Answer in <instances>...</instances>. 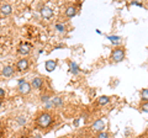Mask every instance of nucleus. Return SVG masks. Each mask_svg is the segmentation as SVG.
I'll list each match as a JSON object with an SVG mask.
<instances>
[{"label":"nucleus","mask_w":148,"mask_h":138,"mask_svg":"<svg viewBox=\"0 0 148 138\" xmlns=\"http://www.w3.org/2000/svg\"><path fill=\"white\" fill-rule=\"evenodd\" d=\"M53 121H54V117L47 111L40 113L38 116H37V118H36L37 126H40L41 128H48L53 123Z\"/></svg>","instance_id":"obj_1"},{"label":"nucleus","mask_w":148,"mask_h":138,"mask_svg":"<svg viewBox=\"0 0 148 138\" xmlns=\"http://www.w3.org/2000/svg\"><path fill=\"white\" fill-rule=\"evenodd\" d=\"M40 12H41V15H42L43 19H47V20L53 16V10L51 8H48V6H42L41 8V10H40Z\"/></svg>","instance_id":"obj_9"},{"label":"nucleus","mask_w":148,"mask_h":138,"mask_svg":"<svg viewBox=\"0 0 148 138\" xmlns=\"http://www.w3.org/2000/svg\"><path fill=\"white\" fill-rule=\"evenodd\" d=\"M64 15H66L68 19H72V17H74L77 15V9L75 6H68L66 10H64Z\"/></svg>","instance_id":"obj_13"},{"label":"nucleus","mask_w":148,"mask_h":138,"mask_svg":"<svg viewBox=\"0 0 148 138\" xmlns=\"http://www.w3.org/2000/svg\"><path fill=\"white\" fill-rule=\"evenodd\" d=\"M51 94H48V93H46V94H42L41 95V101L42 102H48V101H51Z\"/></svg>","instance_id":"obj_18"},{"label":"nucleus","mask_w":148,"mask_h":138,"mask_svg":"<svg viewBox=\"0 0 148 138\" xmlns=\"http://www.w3.org/2000/svg\"><path fill=\"white\" fill-rule=\"evenodd\" d=\"M14 73H15V68H14L12 66H5L3 68V70H1V74L3 77H5V78H10L14 75Z\"/></svg>","instance_id":"obj_11"},{"label":"nucleus","mask_w":148,"mask_h":138,"mask_svg":"<svg viewBox=\"0 0 148 138\" xmlns=\"http://www.w3.org/2000/svg\"><path fill=\"white\" fill-rule=\"evenodd\" d=\"M96 138H110V135H109V132L103 131L100 133H96Z\"/></svg>","instance_id":"obj_19"},{"label":"nucleus","mask_w":148,"mask_h":138,"mask_svg":"<svg viewBox=\"0 0 148 138\" xmlns=\"http://www.w3.org/2000/svg\"><path fill=\"white\" fill-rule=\"evenodd\" d=\"M0 14L5 17L10 16L12 14V6L10 5V4H3V5L0 6Z\"/></svg>","instance_id":"obj_8"},{"label":"nucleus","mask_w":148,"mask_h":138,"mask_svg":"<svg viewBox=\"0 0 148 138\" xmlns=\"http://www.w3.org/2000/svg\"><path fill=\"white\" fill-rule=\"evenodd\" d=\"M125 57H126V49L123 47H116L111 52V61L114 63H120L122 62Z\"/></svg>","instance_id":"obj_2"},{"label":"nucleus","mask_w":148,"mask_h":138,"mask_svg":"<svg viewBox=\"0 0 148 138\" xmlns=\"http://www.w3.org/2000/svg\"><path fill=\"white\" fill-rule=\"evenodd\" d=\"M109 102H110V98L106 95L100 96V98H98V100H96V104H98L99 106H105V105H108Z\"/></svg>","instance_id":"obj_14"},{"label":"nucleus","mask_w":148,"mask_h":138,"mask_svg":"<svg viewBox=\"0 0 148 138\" xmlns=\"http://www.w3.org/2000/svg\"><path fill=\"white\" fill-rule=\"evenodd\" d=\"M68 67H69V72L72 73V74H74V75H77L78 73H79V66L75 63V62H73V61H69L68 62Z\"/></svg>","instance_id":"obj_12"},{"label":"nucleus","mask_w":148,"mask_h":138,"mask_svg":"<svg viewBox=\"0 0 148 138\" xmlns=\"http://www.w3.org/2000/svg\"><path fill=\"white\" fill-rule=\"evenodd\" d=\"M30 84L32 86V89L40 90V89H42V86H43V79L42 78H40V77H35L34 79L31 80Z\"/></svg>","instance_id":"obj_7"},{"label":"nucleus","mask_w":148,"mask_h":138,"mask_svg":"<svg viewBox=\"0 0 148 138\" xmlns=\"http://www.w3.org/2000/svg\"><path fill=\"white\" fill-rule=\"evenodd\" d=\"M51 102H52L53 106H61L63 104V99L61 96H54L53 99H51Z\"/></svg>","instance_id":"obj_15"},{"label":"nucleus","mask_w":148,"mask_h":138,"mask_svg":"<svg viewBox=\"0 0 148 138\" xmlns=\"http://www.w3.org/2000/svg\"><path fill=\"white\" fill-rule=\"evenodd\" d=\"M17 123H18V125H25V123H26V118L25 117H18L17 118Z\"/></svg>","instance_id":"obj_22"},{"label":"nucleus","mask_w":148,"mask_h":138,"mask_svg":"<svg viewBox=\"0 0 148 138\" xmlns=\"http://www.w3.org/2000/svg\"><path fill=\"white\" fill-rule=\"evenodd\" d=\"M90 130H91L92 132H96V133L103 132V131L105 130V121H104L103 118L96 120V121H94V123H92V125H91Z\"/></svg>","instance_id":"obj_5"},{"label":"nucleus","mask_w":148,"mask_h":138,"mask_svg":"<svg viewBox=\"0 0 148 138\" xmlns=\"http://www.w3.org/2000/svg\"><path fill=\"white\" fill-rule=\"evenodd\" d=\"M54 29H56V31H58L59 33H66L67 32V26L64 24H56Z\"/></svg>","instance_id":"obj_16"},{"label":"nucleus","mask_w":148,"mask_h":138,"mask_svg":"<svg viewBox=\"0 0 148 138\" xmlns=\"http://www.w3.org/2000/svg\"><path fill=\"white\" fill-rule=\"evenodd\" d=\"M140 109L142 110L143 112H148V101H147V102H145V101H143V102L141 104Z\"/></svg>","instance_id":"obj_21"},{"label":"nucleus","mask_w":148,"mask_h":138,"mask_svg":"<svg viewBox=\"0 0 148 138\" xmlns=\"http://www.w3.org/2000/svg\"><path fill=\"white\" fill-rule=\"evenodd\" d=\"M6 95V93H5V90H4L3 88H0V99L1 98H4V96Z\"/></svg>","instance_id":"obj_23"},{"label":"nucleus","mask_w":148,"mask_h":138,"mask_svg":"<svg viewBox=\"0 0 148 138\" xmlns=\"http://www.w3.org/2000/svg\"><path fill=\"white\" fill-rule=\"evenodd\" d=\"M141 98L145 102H147L148 101V89H142L141 90Z\"/></svg>","instance_id":"obj_17"},{"label":"nucleus","mask_w":148,"mask_h":138,"mask_svg":"<svg viewBox=\"0 0 148 138\" xmlns=\"http://www.w3.org/2000/svg\"><path fill=\"white\" fill-rule=\"evenodd\" d=\"M0 107H1V100H0Z\"/></svg>","instance_id":"obj_24"},{"label":"nucleus","mask_w":148,"mask_h":138,"mask_svg":"<svg viewBox=\"0 0 148 138\" xmlns=\"http://www.w3.org/2000/svg\"><path fill=\"white\" fill-rule=\"evenodd\" d=\"M29 68H30V59L29 58H21V59L17 61V63H16L17 72L24 73V72L29 70Z\"/></svg>","instance_id":"obj_4"},{"label":"nucleus","mask_w":148,"mask_h":138,"mask_svg":"<svg viewBox=\"0 0 148 138\" xmlns=\"http://www.w3.org/2000/svg\"><path fill=\"white\" fill-rule=\"evenodd\" d=\"M31 49H32V46L30 43H27V42H22L18 44V47H17V53L18 54H22V56H27L30 52H31Z\"/></svg>","instance_id":"obj_6"},{"label":"nucleus","mask_w":148,"mask_h":138,"mask_svg":"<svg viewBox=\"0 0 148 138\" xmlns=\"http://www.w3.org/2000/svg\"><path fill=\"white\" fill-rule=\"evenodd\" d=\"M32 91V86L29 81H26L25 79H20L18 80V85H17V93L22 95V96H26L29 95Z\"/></svg>","instance_id":"obj_3"},{"label":"nucleus","mask_w":148,"mask_h":138,"mask_svg":"<svg viewBox=\"0 0 148 138\" xmlns=\"http://www.w3.org/2000/svg\"><path fill=\"white\" fill-rule=\"evenodd\" d=\"M45 68H46V70H47L48 73L54 72L56 68H57V61H56V59H49V61H46Z\"/></svg>","instance_id":"obj_10"},{"label":"nucleus","mask_w":148,"mask_h":138,"mask_svg":"<svg viewBox=\"0 0 148 138\" xmlns=\"http://www.w3.org/2000/svg\"><path fill=\"white\" fill-rule=\"evenodd\" d=\"M109 40H111L112 44H119V43H120V41H121V38L117 37V36H114V37H112V36H110Z\"/></svg>","instance_id":"obj_20"}]
</instances>
